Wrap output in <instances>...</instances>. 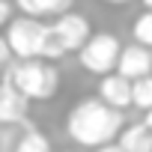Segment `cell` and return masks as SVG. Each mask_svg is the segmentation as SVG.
I'll return each instance as SVG.
<instances>
[{"label":"cell","mask_w":152,"mask_h":152,"mask_svg":"<svg viewBox=\"0 0 152 152\" xmlns=\"http://www.w3.org/2000/svg\"><path fill=\"white\" fill-rule=\"evenodd\" d=\"M66 131H69V137H75V143L96 149V146L113 143V137H119L122 113H119V107L107 104L102 96L84 99L81 104L72 107V113L66 119Z\"/></svg>","instance_id":"cell-1"},{"label":"cell","mask_w":152,"mask_h":152,"mask_svg":"<svg viewBox=\"0 0 152 152\" xmlns=\"http://www.w3.org/2000/svg\"><path fill=\"white\" fill-rule=\"evenodd\" d=\"M3 81L18 87L30 102H45L57 93V84H60V75L54 66L48 63H39L36 57L33 60H21L18 66H3Z\"/></svg>","instance_id":"cell-2"},{"label":"cell","mask_w":152,"mask_h":152,"mask_svg":"<svg viewBox=\"0 0 152 152\" xmlns=\"http://www.w3.org/2000/svg\"><path fill=\"white\" fill-rule=\"evenodd\" d=\"M90 21L78 12H63L51 27H48V39H45V60H60L69 51H81L84 42L90 39Z\"/></svg>","instance_id":"cell-3"},{"label":"cell","mask_w":152,"mask_h":152,"mask_svg":"<svg viewBox=\"0 0 152 152\" xmlns=\"http://www.w3.org/2000/svg\"><path fill=\"white\" fill-rule=\"evenodd\" d=\"M45 39H48V27H45L36 15H24V18H18V21H9L6 42H9V51H12L18 60L42 57Z\"/></svg>","instance_id":"cell-4"},{"label":"cell","mask_w":152,"mask_h":152,"mask_svg":"<svg viewBox=\"0 0 152 152\" xmlns=\"http://www.w3.org/2000/svg\"><path fill=\"white\" fill-rule=\"evenodd\" d=\"M119 39L113 33H93L81 48V66L93 75H107L116 69L119 60Z\"/></svg>","instance_id":"cell-5"},{"label":"cell","mask_w":152,"mask_h":152,"mask_svg":"<svg viewBox=\"0 0 152 152\" xmlns=\"http://www.w3.org/2000/svg\"><path fill=\"white\" fill-rule=\"evenodd\" d=\"M27 107H30V99L12 87V84H0V122L6 125H21L27 119Z\"/></svg>","instance_id":"cell-6"},{"label":"cell","mask_w":152,"mask_h":152,"mask_svg":"<svg viewBox=\"0 0 152 152\" xmlns=\"http://www.w3.org/2000/svg\"><path fill=\"white\" fill-rule=\"evenodd\" d=\"M149 69H152V54H149V48L146 45H128V48H122L119 51V60H116V72L119 75H125V78H143V75H149Z\"/></svg>","instance_id":"cell-7"},{"label":"cell","mask_w":152,"mask_h":152,"mask_svg":"<svg viewBox=\"0 0 152 152\" xmlns=\"http://www.w3.org/2000/svg\"><path fill=\"white\" fill-rule=\"evenodd\" d=\"M99 96L107 102V104H113V107H119V110H125L128 104H131V78H125V75H102V84H99Z\"/></svg>","instance_id":"cell-8"},{"label":"cell","mask_w":152,"mask_h":152,"mask_svg":"<svg viewBox=\"0 0 152 152\" xmlns=\"http://www.w3.org/2000/svg\"><path fill=\"white\" fill-rule=\"evenodd\" d=\"M119 146H122V152H152V128L146 122L128 125L119 134Z\"/></svg>","instance_id":"cell-9"},{"label":"cell","mask_w":152,"mask_h":152,"mask_svg":"<svg viewBox=\"0 0 152 152\" xmlns=\"http://www.w3.org/2000/svg\"><path fill=\"white\" fill-rule=\"evenodd\" d=\"M131 104L140 110L152 107V75H143V78L131 81Z\"/></svg>","instance_id":"cell-10"},{"label":"cell","mask_w":152,"mask_h":152,"mask_svg":"<svg viewBox=\"0 0 152 152\" xmlns=\"http://www.w3.org/2000/svg\"><path fill=\"white\" fill-rule=\"evenodd\" d=\"M15 152H51V143L42 131L36 128H27L24 134H18V143H15Z\"/></svg>","instance_id":"cell-11"},{"label":"cell","mask_w":152,"mask_h":152,"mask_svg":"<svg viewBox=\"0 0 152 152\" xmlns=\"http://www.w3.org/2000/svg\"><path fill=\"white\" fill-rule=\"evenodd\" d=\"M131 33H134V42H140V45L152 48V9H146V12L134 21Z\"/></svg>","instance_id":"cell-12"},{"label":"cell","mask_w":152,"mask_h":152,"mask_svg":"<svg viewBox=\"0 0 152 152\" xmlns=\"http://www.w3.org/2000/svg\"><path fill=\"white\" fill-rule=\"evenodd\" d=\"M15 6L24 12V15H51V0H15Z\"/></svg>","instance_id":"cell-13"},{"label":"cell","mask_w":152,"mask_h":152,"mask_svg":"<svg viewBox=\"0 0 152 152\" xmlns=\"http://www.w3.org/2000/svg\"><path fill=\"white\" fill-rule=\"evenodd\" d=\"M12 125H6V122H0V152H15V143H18V137L12 140V131H9Z\"/></svg>","instance_id":"cell-14"},{"label":"cell","mask_w":152,"mask_h":152,"mask_svg":"<svg viewBox=\"0 0 152 152\" xmlns=\"http://www.w3.org/2000/svg\"><path fill=\"white\" fill-rule=\"evenodd\" d=\"M9 15H12V6L6 3V0H0V27L9 24Z\"/></svg>","instance_id":"cell-15"},{"label":"cell","mask_w":152,"mask_h":152,"mask_svg":"<svg viewBox=\"0 0 152 152\" xmlns=\"http://www.w3.org/2000/svg\"><path fill=\"white\" fill-rule=\"evenodd\" d=\"M9 54H12V51H9V42H6V39H0V69L9 63Z\"/></svg>","instance_id":"cell-16"},{"label":"cell","mask_w":152,"mask_h":152,"mask_svg":"<svg viewBox=\"0 0 152 152\" xmlns=\"http://www.w3.org/2000/svg\"><path fill=\"white\" fill-rule=\"evenodd\" d=\"M96 152H122L119 143H104V146H96Z\"/></svg>","instance_id":"cell-17"},{"label":"cell","mask_w":152,"mask_h":152,"mask_svg":"<svg viewBox=\"0 0 152 152\" xmlns=\"http://www.w3.org/2000/svg\"><path fill=\"white\" fill-rule=\"evenodd\" d=\"M146 125H149V128H152V107H149V110H146Z\"/></svg>","instance_id":"cell-18"},{"label":"cell","mask_w":152,"mask_h":152,"mask_svg":"<svg viewBox=\"0 0 152 152\" xmlns=\"http://www.w3.org/2000/svg\"><path fill=\"white\" fill-rule=\"evenodd\" d=\"M104 3H128V0H104Z\"/></svg>","instance_id":"cell-19"},{"label":"cell","mask_w":152,"mask_h":152,"mask_svg":"<svg viewBox=\"0 0 152 152\" xmlns=\"http://www.w3.org/2000/svg\"><path fill=\"white\" fill-rule=\"evenodd\" d=\"M143 6H146V9H152V0H143Z\"/></svg>","instance_id":"cell-20"}]
</instances>
